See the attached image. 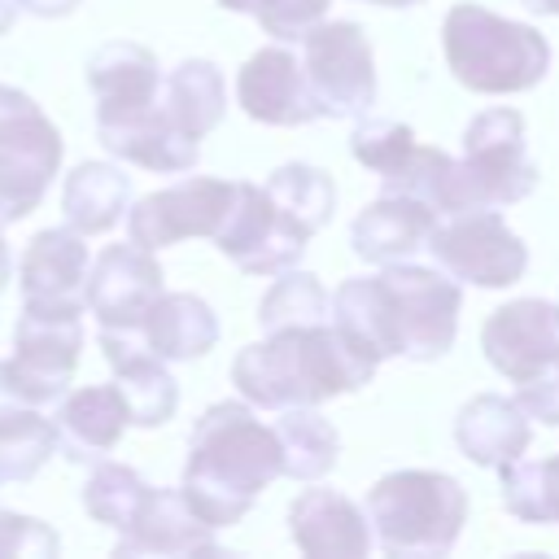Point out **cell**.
<instances>
[{
	"label": "cell",
	"instance_id": "1",
	"mask_svg": "<svg viewBox=\"0 0 559 559\" xmlns=\"http://www.w3.org/2000/svg\"><path fill=\"white\" fill-rule=\"evenodd\" d=\"M463 288L445 271L389 262L380 275H354L332 293V323L376 358L437 362L459 336Z\"/></svg>",
	"mask_w": 559,
	"mask_h": 559
},
{
	"label": "cell",
	"instance_id": "2",
	"mask_svg": "<svg viewBox=\"0 0 559 559\" xmlns=\"http://www.w3.org/2000/svg\"><path fill=\"white\" fill-rule=\"evenodd\" d=\"M275 476H284L280 432L253 415V402H214L201 411L179 493L210 528L240 524Z\"/></svg>",
	"mask_w": 559,
	"mask_h": 559
},
{
	"label": "cell",
	"instance_id": "3",
	"mask_svg": "<svg viewBox=\"0 0 559 559\" xmlns=\"http://www.w3.org/2000/svg\"><path fill=\"white\" fill-rule=\"evenodd\" d=\"M376 367L380 358L328 319L306 328H280L266 332V341L245 345L231 362V384L245 402L262 411H284L354 393L376 376Z\"/></svg>",
	"mask_w": 559,
	"mask_h": 559
},
{
	"label": "cell",
	"instance_id": "4",
	"mask_svg": "<svg viewBox=\"0 0 559 559\" xmlns=\"http://www.w3.org/2000/svg\"><path fill=\"white\" fill-rule=\"evenodd\" d=\"M441 52L450 74L476 96H511L528 92L550 70V39L511 22L485 4H454L441 22Z\"/></svg>",
	"mask_w": 559,
	"mask_h": 559
},
{
	"label": "cell",
	"instance_id": "5",
	"mask_svg": "<svg viewBox=\"0 0 559 559\" xmlns=\"http://www.w3.org/2000/svg\"><path fill=\"white\" fill-rule=\"evenodd\" d=\"M367 520L389 559H437L467 524V489L445 472L402 467L367 489Z\"/></svg>",
	"mask_w": 559,
	"mask_h": 559
},
{
	"label": "cell",
	"instance_id": "6",
	"mask_svg": "<svg viewBox=\"0 0 559 559\" xmlns=\"http://www.w3.org/2000/svg\"><path fill=\"white\" fill-rule=\"evenodd\" d=\"M537 188V166L524 148V118L507 105L480 109L463 127V157H450V170L437 192V214L502 210L524 201Z\"/></svg>",
	"mask_w": 559,
	"mask_h": 559
},
{
	"label": "cell",
	"instance_id": "7",
	"mask_svg": "<svg viewBox=\"0 0 559 559\" xmlns=\"http://www.w3.org/2000/svg\"><path fill=\"white\" fill-rule=\"evenodd\" d=\"M61 153L66 144L52 118L26 92L0 83V197L13 223L39 210L61 166Z\"/></svg>",
	"mask_w": 559,
	"mask_h": 559
},
{
	"label": "cell",
	"instance_id": "8",
	"mask_svg": "<svg viewBox=\"0 0 559 559\" xmlns=\"http://www.w3.org/2000/svg\"><path fill=\"white\" fill-rule=\"evenodd\" d=\"M428 253L445 275L476 288H511L528 271V245L507 227L498 210H467L437 218Z\"/></svg>",
	"mask_w": 559,
	"mask_h": 559
},
{
	"label": "cell",
	"instance_id": "9",
	"mask_svg": "<svg viewBox=\"0 0 559 559\" xmlns=\"http://www.w3.org/2000/svg\"><path fill=\"white\" fill-rule=\"evenodd\" d=\"M301 66L323 118H362L376 105V57L358 22H319L301 39Z\"/></svg>",
	"mask_w": 559,
	"mask_h": 559
},
{
	"label": "cell",
	"instance_id": "10",
	"mask_svg": "<svg viewBox=\"0 0 559 559\" xmlns=\"http://www.w3.org/2000/svg\"><path fill=\"white\" fill-rule=\"evenodd\" d=\"M214 245L223 258H231L245 275H284L301 262L310 231L301 223H293L262 183L236 179V197L231 210L223 218V227L214 231Z\"/></svg>",
	"mask_w": 559,
	"mask_h": 559
},
{
	"label": "cell",
	"instance_id": "11",
	"mask_svg": "<svg viewBox=\"0 0 559 559\" xmlns=\"http://www.w3.org/2000/svg\"><path fill=\"white\" fill-rule=\"evenodd\" d=\"M79 349H83V314L22 306V314L13 323V358H4V362H9L17 393L31 406H52L70 393Z\"/></svg>",
	"mask_w": 559,
	"mask_h": 559
},
{
	"label": "cell",
	"instance_id": "12",
	"mask_svg": "<svg viewBox=\"0 0 559 559\" xmlns=\"http://www.w3.org/2000/svg\"><path fill=\"white\" fill-rule=\"evenodd\" d=\"M231 197H236V179L188 175L170 188L140 197L127 210V240L157 253L188 236H214L231 210Z\"/></svg>",
	"mask_w": 559,
	"mask_h": 559
},
{
	"label": "cell",
	"instance_id": "13",
	"mask_svg": "<svg viewBox=\"0 0 559 559\" xmlns=\"http://www.w3.org/2000/svg\"><path fill=\"white\" fill-rule=\"evenodd\" d=\"M480 349L511 384L537 380L559 362V301L520 297L498 306L480 328Z\"/></svg>",
	"mask_w": 559,
	"mask_h": 559
},
{
	"label": "cell",
	"instance_id": "14",
	"mask_svg": "<svg viewBox=\"0 0 559 559\" xmlns=\"http://www.w3.org/2000/svg\"><path fill=\"white\" fill-rule=\"evenodd\" d=\"M87 280H92V253L87 236L74 227H44L31 236L17 284L26 310H57V314H83L87 310Z\"/></svg>",
	"mask_w": 559,
	"mask_h": 559
},
{
	"label": "cell",
	"instance_id": "15",
	"mask_svg": "<svg viewBox=\"0 0 559 559\" xmlns=\"http://www.w3.org/2000/svg\"><path fill=\"white\" fill-rule=\"evenodd\" d=\"M162 293H166V275H162L153 249L127 240V245H109L92 258L87 310L96 314L100 328H140Z\"/></svg>",
	"mask_w": 559,
	"mask_h": 559
},
{
	"label": "cell",
	"instance_id": "16",
	"mask_svg": "<svg viewBox=\"0 0 559 559\" xmlns=\"http://www.w3.org/2000/svg\"><path fill=\"white\" fill-rule=\"evenodd\" d=\"M236 100L262 127H306V122H319L323 118V109H319V100L310 92L306 66L284 44L258 48L240 66V74H236Z\"/></svg>",
	"mask_w": 559,
	"mask_h": 559
},
{
	"label": "cell",
	"instance_id": "17",
	"mask_svg": "<svg viewBox=\"0 0 559 559\" xmlns=\"http://www.w3.org/2000/svg\"><path fill=\"white\" fill-rule=\"evenodd\" d=\"M96 345L114 371V384L122 389L131 406L135 428H162L179 406V384L166 367V358L148 345L144 328H100Z\"/></svg>",
	"mask_w": 559,
	"mask_h": 559
},
{
	"label": "cell",
	"instance_id": "18",
	"mask_svg": "<svg viewBox=\"0 0 559 559\" xmlns=\"http://www.w3.org/2000/svg\"><path fill=\"white\" fill-rule=\"evenodd\" d=\"M288 537L310 559H362L376 546L367 507L336 489H301L288 507Z\"/></svg>",
	"mask_w": 559,
	"mask_h": 559
},
{
	"label": "cell",
	"instance_id": "19",
	"mask_svg": "<svg viewBox=\"0 0 559 559\" xmlns=\"http://www.w3.org/2000/svg\"><path fill=\"white\" fill-rule=\"evenodd\" d=\"M157 57L135 39H109L87 57V87L96 96V122L144 114L162 100Z\"/></svg>",
	"mask_w": 559,
	"mask_h": 559
},
{
	"label": "cell",
	"instance_id": "20",
	"mask_svg": "<svg viewBox=\"0 0 559 559\" xmlns=\"http://www.w3.org/2000/svg\"><path fill=\"white\" fill-rule=\"evenodd\" d=\"M96 140L127 166L153 170V175H179L192 170L201 157V140L188 135L166 109L162 100L144 114L131 118H114V122H96Z\"/></svg>",
	"mask_w": 559,
	"mask_h": 559
},
{
	"label": "cell",
	"instance_id": "21",
	"mask_svg": "<svg viewBox=\"0 0 559 559\" xmlns=\"http://www.w3.org/2000/svg\"><path fill=\"white\" fill-rule=\"evenodd\" d=\"M437 218L441 214L428 201L406 192H384L358 210V218L349 223V245L362 262H376V266L406 262L415 249H428Z\"/></svg>",
	"mask_w": 559,
	"mask_h": 559
},
{
	"label": "cell",
	"instance_id": "22",
	"mask_svg": "<svg viewBox=\"0 0 559 559\" xmlns=\"http://www.w3.org/2000/svg\"><path fill=\"white\" fill-rule=\"evenodd\" d=\"M52 419L61 432V454L70 463H100L122 441L131 424V406L118 384H83L57 402Z\"/></svg>",
	"mask_w": 559,
	"mask_h": 559
},
{
	"label": "cell",
	"instance_id": "23",
	"mask_svg": "<svg viewBox=\"0 0 559 559\" xmlns=\"http://www.w3.org/2000/svg\"><path fill=\"white\" fill-rule=\"evenodd\" d=\"M114 555H218L214 528L188 507L179 489H148L140 515L118 533Z\"/></svg>",
	"mask_w": 559,
	"mask_h": 559
},
{
	"label": "cell",
	"instance_id": "24",
	"mask_svg": "<svg viewBox=\"0 0 559 559\" xmlns=\"http://www.w3.org/2000/svg\"><path fill=\"white\" fill-rule=\"evenodd\" d=\"M528 441H533L528 411L515 397L476 393L454 415V445L476 467H507L528 450Z\"/></svg>",
	"mask_w": 559,
	"mask_h": 559
},
{
	"label": "cell",
	"instance_id": "25",
	"mask_svg": "<svg viewBox=\"0 0 559 559\" xmlns=\"http://www.w3.org/2000/svg\"><path fill=\"white\" fill-rule=\"evenodd\" d=\"M131 210V175L109 162H79L61 183V214L83 236L114 231Z\"/></svg>",
	"mask_w": 559,
	"mask_h": 559
},
{
	"label": "cell",
	"instance_id": "26",
	"mask_svg": "<svg viewBox=\"0 0 559 559\" xmlns=\"http://www.w3.org/2000/svg\"><path fill=\"white\" fill-rule=\"evenodd\" d=\"M140 328L166 362H192L218 345V314L197 293H162Z\"/></svg>",
	"mask_w": 559,
	"mask_h": 559
},
{
	"label": "cell",
	"instance_id": "27",
	"mask_svg": "<svg viewBox=\"0 0 559 559\" xmlns=\"http://www.w3.org/2000/svg\"><path fill=\"white\" fill-rule=\"evenodd\" d=\"M162 109L188 131V135H210L223 114H227V83H223V70L205 57H188L179 61L166 83H162Z\"/></svg>",
	"mask_w": 559,
	"mask_h": 559
},
{
	"label": "cell",
	"instance_id": "28",
	"mask_svg": "<svg viewBox=\"0 0 559 559\" xmlns=\"http://www.w3.org/2000/svg\"><path fill=\"white\" fill-rule=\"evenodd\" d=\"M275 432H280L288 480H323L341 459V437L332 419L319 415V406H284L275 419Z\"/></svg>",
	"mask_w": 559,
	"mask_h": 559
},
{
	"label": "cell",
	"instance_id": "29",
	"mask_svg": "<svg viewBox=\"0 0 559 559\" xmlns=\"http://www.w3.org/2000/svg\"><path fill=\"white\" fill-rule=\"evenodd\" d=\"M61 450L57 419L44 415V406L13 402L0 411V480H31L39 467Z\"/></svg>",
	"mask_w": 559,
	"mask_h": 559
},
{
	"label": "cell",
	"instance_id": "30",
	"mask_svg": "<svg viewBox=\"0 0 559 559\" xmlns=\"http://www.w3.org/2000/svg\"><path fill=\"white\" fill-rule=\"evenodd\" d=\"M271 192V201L293 218L301 223L310 236L323 231L336 214V183L328 170L310 166V162H284L280 170H271V179L262 183Z\"/></svg>",
	"mask_w": 559,
	"mask_h": 559
},
{
	"label": "cell",
	"instance_id": "31",
	"mask_svg": "<svg viewBox=\"0 0 559 559\" xmlns=\"http://www.w3.org/2000/svg\"><path fill=\"white\" fill-rule=\"evenodd\" d=\"M148 489H153V485H144V476H140L135 467L114 463V459H100V463H92V472H87L79 498H83V511H87L96 524H105V528H114V533H127L131 520L140 515Z\"/></svg>",
	"mask_w": 559,
	"mask_h": 559
},
{
	"label": "cell",
	"instance_id": "32",
	"mask_svg": "<svg viewBox=\"0 0 559 559\" xmlns=\"http://www.w3.org/2000/svg\"><path fill=\"white\" fill-rule=\"evenodd\" d=\"M502 507L524 524H559V454L555 459H515L498 467Z\"/></svg>",
	"mask_w": 559,
	"mask_h": 559
},
{
	"label": "cell",
	"instance_id": "33",
	"mask_svg": "<svg viewBox=\"0 0 559 559\" xmlns=\"http://www.w3.org/2000/svg\"><path fill=\"white\" fill-rule=\"evenodd\" d=\"M332 319V297L310 271H284L258 301V328L280 332V328H306V323H328Z\"/></svg>",
	"mask_w": 559,
	"mask_h": 559
},
{
	"label": "cell",
	"instance_id": "34",
	"mask_svg": "<svg viewBox=\"0 0 559 559\" xmlns=\"http://www.w3.org/2000/svg\"><path fill=\"white\" fill-rule=\"evenodd\" d=\"M419 148V140H415V131L406 127V122H393V118H358L354 122V131H349V153H354V162L358 166H367L380 183H389L406 162H411V153Z\"/></svg>",
	"mask_w": 559,
	"mask_h": 559
},
{
	"label": "cell",
	"instance_id": "35",
	"mask_svg": "<svg viewBox=\"0 0 559 559\" xmlns=\"http://www.w3.org/2000/svg\"><path fill=\"white\" fill-rule=\"evenodd\" d=\"M328 9H332V0H253V22L271 35V39H280V44H301L323 17H328Z\"/></svg>",
	"mask_w": 559,
	"mask_h": 559
},
{
	"label": "cell",
	"instance_id": "36",
	"mask_svg": "<svg viewBox=\"0 0 559 559\" xmlns=\"http://www.w3.org/2000/svg\"><path fill=\"white\" fill-rule=\"evenodd\" d=\"M57 550H61V537L44 520L0 511V559H52Z\"/></svg>",
	"mask_w": 559,
	"mask_h": 559
},
{
	"label": "cell",
	"instance_id": "37",
	"mask_svg": "<svg viewBox=\"0 0 559 559\" xmlns=\"http://www.w3.org/2000/svg\"><path fill=\"white\" fill-rule=\"evenodd\" d=\"M79 4L83 0H22V9L35 13V17H70Z\"/></svg>",
	"mask_w": 559,
	"mask_h": 559
},
{
	"label": "cell",
	"instance_id": "38",
	"mask_svg": "<svg viewBox=\"0 0 559 559\" xmlns=\"http://www.w3.org/2000/svg\"><path fill=\"white\" fill-rule=\"evenodd\" d=\"M13 280V253H9V240H4V227H0V293L9 288Z\"/></svg>",
	"mask_w": 559,
	"mask_h": 559
},
{
	"label": "cell",
	"instance_id": "39",
	"mask_svg": "<svg viewBox=\"0 0 559 559\" xmlns=\"http://www.w3.org/2000/svg\"><path fill=\"white\" fill-rule=\"evenodd\" d=\"M17 13H22V0H0V35H9V31H13Z\"/></svg>",
	"mask_w": 559,
	"mask_h": 559
},
{
	"label": "cell",
	"instance_id": "40",
	"mask_svg": "<svg viewBox=\"0 0 559 559\" xmlns=\"http://www.w3.org/2000/svg\"><path fill=\"white\" fill-rule=\"evenodd\" d=\"M218 9H231V13H253V0H214Z\"/></svg>",
	"mask_w": 559,
	"mask_h": 559
},
{
	"label": "cell",
	"instance_id": "41",
	"mask_svg": "<svg viewBox=\"0 0 559 559\" xmlns=\"http://www.w3.org/2000/svg\"><path fill=\"white\" fill-rule=\"evenodd\" d=\"M533 13H559V0H524Z\"/></svg>",
	"mask_w": 559,
	"mask_h": 559
},
{
	"label": "cell",
	"instance_id": "42",
	"mask_svg": "<svg viewBox=\"0 0 559 559\" xmlns=\"http://www.w3.org/2000/svg\"><path fill=\"white\" fill-rule=\"evenodd\" d=\"M371 4H384V9H411V4H419V0H371Z\"/></svg>",
	"mask_w": 559,
	"mask_h": 559
},
{
	"label": "cell",
	"instance_id": "43",
	"mask_svg": "<svg viewBox=\"0 0 559 559\" xmlns=\"http://www.w3.org/2000/svg\"><path fill=\"white\" fill-rule=\"evenodd\" d=\"M4 223H13V218H9V205H4V197H0V227H4Z\"/></svg>",
	"mask_w": 559,
	"mask_h": 559
}]
</instances>
